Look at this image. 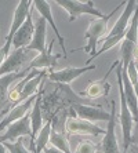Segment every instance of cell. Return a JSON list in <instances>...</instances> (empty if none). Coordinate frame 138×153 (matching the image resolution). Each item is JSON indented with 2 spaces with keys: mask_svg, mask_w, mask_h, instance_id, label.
<instances>
[{
  "mask_svg": "<svg viewBox=\"0 0 138 153\" xmlns=\"http://www.w3.org/2000/svg\"><path fill=\"white\" fill-rule=\"evenodd\" d=\"M122 69H123V62L119 59V66H117V84H119V95H120V124L123 130V152H128V148L131 145V135H133V128H134V117L130 112V108L126 101L123 87V79H122Z\"/></svg>",
  "mask_w": 138,
  "mask_h": 153,
  "instance_id": "1",
  "label": "cell"
},
{
  "mask_svg": "<svg viewBox=\"0 0 138 153\" xmlns=\"http://www.w3.org/2000/svg\"><path fill=\"white\" fill-rule=\"evenodd\" d=\"M123 6V3L120 4V6H117L116 8H115L110 14H108L105 18H95V19H92L91 24H90L89 29L86 30V35L84 37L87 40H89V43L86 44L83 48H80V50L86 51V53H90L91 54V57H90V59L86 62V65H90V62L91 61L95 59V55H97V42H98L101 37H102L104 35H105L106 32V26H108V21L110 19V17L116 13L119 8Z\"/></svg>",
  "mask_w": 138,
  "mask_h": 153,
  "instance_id": "2",
  "label": "cell"
},
{
  "mask_svg": "<svg viewBox=\"0 0 138 153\" xmlns=\"http://www.w3.org/2000/svg\"><path fill=\"white\" fill-rule=\"evenodd\" d=\"M31 6H33V1L31 3L28 0H22V1H19L17 4V8L14 11V17H13V22H11L10 32H8L7 37H6V43H4V46H3V50H4V53L7 54V57H8V54H10V47L13 46V39H14L15 33L24 25V22L28 18V14L31 13V10H29Z\"/></svg>",
  "mask_w": 138,
  "mask_h": 153,
  "instance_id": "3",
  "label": "cell"
},
{
  "mask_svg": "<svg viewBox=\"0 0 138 153\" xmlns=\"http://www.w3.org/2000/svg\"><path fill=\"white\" fill-rule=\"evenodd\" d=\"M55 3L62 7L68 14H69V22H73L79 15L81 14H90V15H94L97 18H105L106 14H102L99 10L92 7V1H72V0H58Z\"/></svg>",
  "mask_w": 138,
  "mask_h": 153,
  "instance_id": "4",
  "label": "cell"
},
{
  "mask_svg": "<svg viewBox=\"0 0 138 153\" xmlns=\"http://www.w3.org/2000/svg\"><path fill=\"white\" fill-rule=\"evenodd\" d=\"M116 101H110V117L108 120V128L105 130L102 142H101V150L102 153H119V145L116 139Z\"/></svg>",
  "mask_w": 138,
  "mask_h": 153,
  "instance_id": "5",
  "label": "cell"
},
{
  "mask_svg": "<svg viewBox=\"0 0 138 153\" xmlns=\"http://www.w3.org/2000/svg\"><path fill=\"white\" fill-rule=\"evenodd\" d=\"M25 135H29L32 138V127H31V116H29V113L8 126L3 135H0V142H7V141L8 142H15L17 139H19L21 137Z\"/></svg>",
  "mask_w": 138,
  "mask_h": 153,
  "instance_id": "6",
  "label": "cell"
},
{
  "mask_svg": "<svg viewBox=\"0 0 138 153\" xmlns=\"http://www.w3.org/2000/svg\"><path fill=\"white\" fill-rule=\"evenodd\" d=\"M65 130L69 134H79V135H104L105 130L91 121L83 120L78 117H69L65 123Z\"/></svg>",
  "mask_w": 138,
  "mask_h": 153,
  "instance_id": "7",
  "label": "cell"
},
{
  "mask_svg": "<svg viewBox=\"0 0 138 153\" xmlns=\"http://www.w3.org/2000/svg\"><path fill=\"white\" fill-rule=\"evenodd\" d=\"M29 58H32V51H28L26 48L14 50L0 66V77L10 75V73H15V72H21L19 71L21 65L25 64Z\"/></svg>",
  "mask_w": 138,
  "mask_h": 153,
  "instance_id": "8",
  "label": "cell"
},
{
  "mask_svg": "<svg viewBox=\"0 0 138 153\" xmlns=\"http://www.w3.org/2000/svg\"><path fill=\"white\" fill-rule=\"evenodd\" d=\"M72 112L76 113L78 119L91 121H101V120H109L110 112H106L101 106H92V105H86V103H73L72 105Z\"/></svg>",
  "mask_w": 138,
  "mask_h": 153,
  "instance_id": "9",
  "label": "cell"
},
{
  "mask_svg": "<svg viewBox=\"0 0 138 153\" xmlns=\"http://www.w3.org/2000/svg\"><path fill=\"white\" fill-rule=\"evenodd\" d=\"M97 69V65H86L81 68H65L61 71H50L48 73V79L50 82L54 83H60V84H69L71 82H73L75 79H78L79 76H81L86 72L94 71Z\"/></svg>",
  "mask_w": 138,
  "mask_h": 153,
  "instance_id": "10",
  "label": "cell"
},
{
  "mask_svg": "<svg viewBox=\"0 0 138 153\" xmlns=\"http://www.w3.org/2000/svg\"><path fill=\"white\" fill-rule=\"evenodd\" d=\"M37 94L32 95L31 98H28L26 101H24V102L19 103V105H17V106L11 108L10 113L0 121V132L6 131V128H7L10 124H13L14 121L19 120V119H22L24 116H26V114L29 113V111H31V109L33 108V105H35V101H36V98H37Z\"/></svg>",
  "mask_w": 138,
  "mask_h": 153,
  "instance_id": "11",
  "label": "cell"
},
{
  "mask_svg": "<svg viewBox=\"0 0 138 153\" xmlns=\"http://www.w3.org/2000/svg\"><path fill=\"white\" fill-rule=\"evenodd\" d=\"M33 35H35V24H33V21H32V11H31L28 14L26 21L24 22V25L19 28V30L15 33L14 39H13L14 50L26 48V47L31 44V42H32Z\"/></svg>",
  "mask_w": 138,
  "mask_h": 153,
  "instance_id": "12",
  "label": "cell"
},
{
  "mask_svg": "<svg viewBox=\"0 0 138 153\" xmlns=\"http://www.w3.org/2000/svg\"><path fill=\"white\" fill-rule=\"evenodd\" d=\"M53 46H54V40L48 44L46 53L43 54H37L32 61L26 69L28 71H32V69H39V71H43V69H51L57 65L58 58L61 57V54H53Z\"/></svg>",
  "mask_w": 138,
  "mask_h": 153,
  "instance_id": "13",
  "label": "cell"
},
{
  "mask_svg": "<svg viewBox=\"0 0 138 153\" xmlns=\"http://www.w3.org/2000/svg\"><path fill=\"white\" fill-rule=\"evenodd\" d=\"M42 85H40L39 94L37 98L35 101V105L32 108V112H29L31 116V124H32V138H31V149L33 153H36V148H35V139L39 134V131L42 130L43 124V112H42Z\"/></svg>",
  "mask_w": 138,
  "mask_h": 153,
  "instance_id": "14",
  "label": "cell"
},
{
  "mask_svg": "<svg viewBox=\"0 0 138 153\" xmlns=\"http://www.w3.org/2000/svg\"><path fill=\"white\" fill-rule=\"evenodd\" d=\"M33 6L36 7V10L39 11L40 17H43L44 19L47 21V24H48L51 28H53L54 33H55V36H57L58 39V43H60L61 48L64 50V58L68 57V53H66V48H65V39L61 36L60 30H58L57 25H55V22H54V17H53V13H51V4H50V1H44V0H37V1H33Z\"/></svg>",
  "mask_w": 138,
  "mask_h": 153,
  "instance_id": "15",
  "label": "cell"
},
{
  "mask_svg": "<svg viewBox=\"0 0 138 153\" xmlns=\"http://www.w3.org/2000/svg\"><path fill=\"white\" fill-rule=\"evenodd\" d=\"M46 30H47V21L43 17H39L35 21V35L26 50L28 51H37L43 54L46 53Z\"/></svg>",
  "mask_w": 138,
  "mask_h": 153,
  "instance_id": "16",
  "label": "cell"
},
{
  "mask_svg": "<svg viewBox=\"0 0 138 153\" xmlns=\"http://www.w3.org/2000/svg\"><path fill=\"white\" fill-rule=\"evenodd\" d=\"M31 71L28 69H24L21 72H15V73H10V75H6L3 77H0V109L4 106V105H8L10 100H8V93H10V85L11 83L19 79L21 80L24 76H26Z\"/></svg>",
  "mask_w": 138,
  "mask_h": 153,
  "instance_id": "17",
  "label": "cell"
},
{
  "mask_svg": "<svg viewBox=\"0 0 138 153\" xmlns=\"http://www.w3.org/2000/svg\"><path fill=\"white\" fill-rule=\"evenodd\" d=\"M122 79H123V87H124V95H126V101L130 108V112L134 117V123H138V98L135 95L134 87L131 84L130 79H128L127 71L122 69Z\"/></svg>",
  "mask_w": 138,
  "mask_h": 153,
  "instance_id": "18",
  "label": "cell"
},
{
  "mask_svg": "<svg viewBox=\"0 0 138 153\" xmlns=\"http://www.w3.org/2000/svg\"><path fill=\"white\" fill-rule=\"evenodd\" d=\"M117 64H119V61H116V62L113 64V68H115V65H117ZM112 69H110V71H112ZM110 71L106 72V75L104 76L101 80H97V82L90 83L89 87H87V90L83 91V95H86L87 98H99V97L108 95V93L110 91V84L109 83L106 84V79H108V76H109Z\"/></svg>",
  "mask_w": 138,
  "mask_h": 153,
  "instance_id": "19",
  "label": "cell"
},
{
  "mask_svg": "<svg viewBox=\"0 0 138 153\" xmlns=\"http://www.w3.org/2000/svg\"><path fill=\"white\" fill-rule=\"evenodd\" d=\"M53 124V120L50 119V120L46 121V124L42 127V130L39 131L37 137L35 139V148H36V153H42V150H44L47 148V145L50 143V134H51V127Z\"/></svg>",
  "mask_w": 138,
  "mask_h": 153,
  "instance_id": "20",
  "label": "cell"
},
{
  "mask_svg": "<svg viewBox=\"0 0 138 153\" xmlns=\"http://www.w3.org/2000/svg\"><path fill=\"white\" fill-rule=\"evenodd\" d=\"M135 47H137V44H135V43H131V42H128V40H126V39L122 42V46H120V61L123 62V71H127L130 62L134 59Z\"/></svg>",
  "mask_w": 138,
  "mask_h": 153,
  "instance_id": "21",
  "label": "cell"
},
{
  "mask_svg": "<svg viewBox=\"0 0 138 153\" xmlns=\"http://www.w3.org/2000/svg\"><path fill=\"white\" fill-rule=\"evenodd\" d=\"M50 145L57 148V149L62 150L64 153H72L71 148H69V142H68V138L65 137L64 132H58L57 130H51V134H50Z\"/></svg>",
  "mask_w": 138,
  "mask_h": 153,
  "instance_id": "22",
  "label": "cell"
},
{
  "mask_svg": "<svg viewBox=\"0 0 138 153\" xmlns=\"http://www.w3.org/2000/svg\"><path fill=\"white\" fill-rule=\"evenodd\" d=\"M4 146H6V149H7L8 153H33L31 150H28L24 146V141L21 138L17 139L15 142H3Z\"/></svg>",
  "mask_w": 138,
  "mask_h": 153,
  "instance_id": "23",
  "label": "cell"
},
{
  "mask_svg": "<svg viewBox=\"0 0 138 153\" xmlns=\"http://www.w3.org/2000/svg\"><path fill=\"white\" fill-rule=\"evenodd\" d=\"M97 150H98V148L91 141H81L76 149V153H95Z\"/></svg>",
  "mask_w": 138,
  "mask_h": 153,
  "instance_id": "24",
  "label": "cell"
},
{
  "mask_svg": "<svg viewBox=\"0 0 138 153\" xmlns=\"http://www.w3.org/2000/svg\"><path fill=\"white\" fill-rule=\"evenodd\" d=\"M131 145L138 146V123H135L134 128H133V135H131Z\"/></svg>",
  "mask_w": 138,
  "mask_h": 153,
  "instance_id": "25",
  "label": "cell"
},
{
  "mask_svg": "<svg viewBox=\"0 0 138 153\" xmlns=\"http://www.w3.org/2000/svg\"><path fill=\"white\" fill-rule=\"evenodd\" d=\"M43 153H64L62 150H60V149H57V148H54V146H47L46 149L43 150Z\"/></svg>",
  "mask_w": 138,
  "mask_h": 153,
  "instance_id": "26",
  "label": "cell"
},
{
  "mask_svg": "<svg viewBox=\"0 0 138 153\" xmlns=\"http://www.w3.org/2000/svg\"><path fill=\"white\" fill-rule=\"evenodd\" d=\"M8 111H11V108H10V103H8L7 106L4 108L3 111H0V117H1V116H3V114H6V113H8Z\"/></svg>",
  "mask_w": 138,
  "mask_h": 153,
  "instance_id": "27",
  "label": "cell"
},
{
  "mask_svg": "<svg viewBox=\"0 0 138 153\" xmlns=\"http://www.w3.org/2000/svg\"><path fill=\"white\" fill-rule=\"evenodd\" d=\"M128 150H130V153H138V146H137V145H130ZM127 153H128V152H127Z\"/></svg>",
  "mask_w": 138,
  "mask_h": 153,
  "instance_id": "28",
  "label": "cell"
},
{
  "mask_svg": "<svg viewBox=\"0 0 138 153\" xmlns=\"http://www.w3.org/2000/svg\"><path fill=\"white\" fill-rule=\"evenodd\" d=\"M0 153H7V149H6L3 142H0Z\"/></svg>",
  "mask_w": 138,
  "mask_h": 153,
  "instance_id": "29",
  "label": "cell"
},
{
  "mask_svg": "<svg viewBox=\"0 0 138 153\" xmlns=\"http://www.w3.org/2000/svg\"><path fill=\"white\" fill-rule=\"evenodd\" d=\"M133 87H134V91H135V95H137V98H138V80L133 84Z\"/></svg>",
  "mask_w": 138,
  "mask_h": 153,
  "instance_id": "30",
  "label": "cell"
},
{
  "mask_svg": "<svg viewBox=\"0 0 138 153\" xmlns=\"http://www.w3.org/2000/svg\"><path fill=\"white\" fill-rule=\"evenodd\" d=\"M134 58H135V61L138 62V46L135 47V51H134Z\"/></svg>",
  "mask_w": 138,
  "mask_h": 153,
  "instance_id": "31",
  "label": "cell"
},
{
  "mask_svg": "<svg viewBox=\"0 0 138 153\" xmlns=\"http://www.w3.org/2000/svg\"><path fill=\"white\" fill-rule=\"evenodd\" d=\"M135 68H137V72H138V62L135 61Z\"/></svg>",
  "mask_w": 138,
  "mask_h": 153,
  "instance_id": "32",
  "label": "cell"
},
{
  "mask_svg": "<svg viewBox=\"0 0 138 153\" xmlns=\"http://www.w3.org/2000/svg\"><path fill=\"white\" fill-rule=\"evenodd\" d=\"M95 153H102V150H99V149H98V150H97Z\"/></svg>",
  "mask_w": 138,
  "mask_h": 153,
  "instance_id": "33",
  "label": "cell"
},
{
  "mask_svg": "<svg viewBox=\"0 0 138 153\" xmlns=\"http://www.w3.org/2000/svg\"><path fill=\"white\" fill-rule=\"evenodd\" d=\"M122 153H127V152H122Z\"/></svg>",
  "mask_w": 138,
  "mask_h": 153,
  "instance_id": "34",
  "label": "cell"
}]
</instances>
